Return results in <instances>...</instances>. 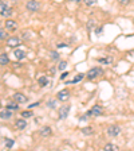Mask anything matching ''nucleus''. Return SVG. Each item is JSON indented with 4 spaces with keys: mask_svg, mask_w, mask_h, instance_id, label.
<instances>
[{
    "mask_svg": "<svg viewBox=\"0 0 134 151\" xmlns=\"http://www.w3.org/2000/svg\"><path fill=\"white\" fill-rule=\"evenodd\" d=\"M0 15L3 18H11L12 16V8L6 1H0Z\"/></svg>",
    "mask_w": 134,
    "mask_h": 151,
    "instance_id": "1",
    "label": "nucleus"
},
{
    "mask_svg": "<svg viewBox=\"0 0 134 151\" xmlns=\"http://www.w3.org/2000/svg\"><path fill=\"white\" fill-rule=\"evenodd\" d=\"M102 74H103V70L101 69V68H97V66H95V68H91V69L86 73V77H87L89 80H94Z\"/></svg>",
    "mask_w": 134,
    "mask_h": 151,
    "instance_id": "2",
    "label": "nucleus"
},
{
    "mask_svg": "<svg viewBox=\"0 0 134 151\" xmlns=\"http://www.w3.org/2000/svg\"><path fill=\"white\" fill-rule=\"evenodd\" d=\"M26 8H27L30 12H36V11H39V8H40V3L36 1V0H28L27 3H26Z\"/></svg>",
    "mask_w": 134,
    "mask_h": 151,
    "instance_id": "3",
    "label": "nucleus"
},
{
    "mask_svg": "<svg viewBox=\"0 0 134 151\" xmlns=\"http://www.w3.org/2000/svg\"><path fill=\"white\" fill-rule=\"evenodd\" d=\"M107 134L111 138H116V136H118L121 134V127L117 126V124H111V126L107 127Z\"/></svg>",
    "mask_w": 134,
    "mask_h": 151,
    "instance_id": "4",
    "label": "nucleus"
},
{
    "mask_svg": "<svg viewBox=\"0 0 134 151\" xmlns=\"http://www.w3.org/2000/svg\"><path fill=\"white\" fill-rule=\"evenodd\" d=\"M56 99L59 101H67L70 99V92L67 89H63V91H60L59 93L56 94Z\"/></svg>",
    "mask_w": 134,
    "mask_h": 151,
    "instance_id": "5",
    "label": "nucleus"
},
{
    "mask_svg": "<svg viewBox=\"0 0 134 151\" xmlns=\"http://www.w3.org/2000/svg\"><path fill=\"white\" fill-rule=\"evenodd\" d=\"M58 113H59L60 119H66L70 113V105H63V107H60L59 111H58Z\"/></svg>",
    "mask_w": 134,
    "mask_h": 151,
    "instance_id": "6",
    "label": "nucleus"
},
{
    "mask_svg": "<svg viewBox=\"0 0 134 151\" xmlns=\"http://www.w3.org/2000/svg\"><path fill=\"white\" fill-rule=\"evenodd\" d=\"M12 112L13 111L8 109V108H6V109H1L0 111V119L1 120H8L12 117Z\"/></svg>",
    "mask_w": 134,
    "mask_h": 151,
    "instance_id": "7",
    "label": "nucleus"
},
{
    "mask_svg": "<svg viewBox=\"0 0 134 151\" xmlns=\"http://www.w3.org/2000/svg\"><path fill=\"white\" fill-rule=\"evenodd\" d=\"M13 100H15L16 103H19V104H24V103H27L28 101V97L26 96V94H23V93H15L13 94Z\"/></svg>",
    "mask_w": 134,
    "mask_h": 151,
    "instance_id": "8",
    "label": "nucleus"
},
{
    "mask_svg": "<svg viewBox=\"0 0 134 151\" xmlns=\"http://www.w3.org/2000/svg\"><path fill=\"white\" fill-rule=\"evenodd\" d=\"M90 113H91V116L97 117V116H101V115H102L103 109H102V107H101V105H94V107L90 109Z\"/></svg>",
    "mask_w": 134,
    "mask_h": 151,
    "instance_id": "9",
    "label": "nucleus"
},
{
    "mask_svg": "<svg viewBox=\"0 0 134 151\" xmlns=\"http://www.w3.org/2000/svg\"><path fill=\"white\" fill-rule=\"evenodd\" d=\"M15 127L18 129H20V131H22V129H24L26 127H27V122H26L24 117H20V119L16 120V122H15Z\"/></svg>",
    "mask_w": 134,
    "mask_h": 151,
    "instance_id": "10",
    "label": "nucleus"
},
{
    "mask_svg": "<svg viewBox=\"0 0 134 151\" xmlns=\"http://www.w3.org/2000/svg\"><path fill=\"white\" fill-rule=\"evenodd\" d=\"M7 45H8L9 47H16V46H19V45H20V39H19L18 37H11V38H8Z\"/></svg>",
    "mask_w": 134,
    "mask_h": 151,
    "instance_id": "11",
    "label": "nucleus"
},
{
    "mask_svg": "<svg viewBox=\"0 0 134 151\" xmlns=\"http://www.w3.org/2000/svg\"><path fill=\"white\" fill-rule=\"evenodd\" d=\"M6 28H7V30H9V31H13V30H16V28H18V23H16L15 20H12V19L6 20Z\"/></svg>",
    "mask_w": 134,
    "mask_h": 151,
    "instance_id": "12",
    "label": "nucleus"
},
{
    "mask_svg": "<svg viewBox=\"0 0 134 151\" xmlns=\"http://www.w3.org/2000/svg\"><path fill=\"white\" fill-rule=\"evenodd\" d=\"M39 134H40L42 136H50L51 134H52V129H51V127H48V126L42 127L40 131H39Z\"/></svg>",
    "mask_w": 134,
    "mask_h": 151,
    "instance_id": "13",
    "label": "nucleus"
},
{
    "mask_svg": "<svg viewBox=\"0 0 134 151\" xmlns=\"http://www.w3.org/2000/svg\"><path fill=\"white\" fill-rule=\"evenodd\" d=\"M8 63H9V58H8V55H7L6 53L0 54V65L6 66V65H8Z\"/></svg>",
    "mask_w": 134,
    "mask_h": 151,
    "instance_id": "14",
    "label": "nucleus"
},
{
    "mask_svg": "<svg viewBox=\"0 0 134 151\" xmlns=\"http://www.w3.org/2000/svg\"><path fill=\"white\" fill-rule=\"evenodd\" d=\"M82 134L83 135H86V136H90V135H93L94 134V128L93 127H84V128H82Z\"/></svg>",
    "mask_w": 134,
    "mask_h": 151,
    "instance_id": "15",
    "label": "nucleus"
},
{
    "mask_svg": "<svg viewBox=\"0 0 134 151\" xmlns=\"http://www.w3.org/2000/svg\"><path fill=\"white\" fill-rule=\"evenodd\" d=\"M13 55H15L18 60H23V58L26 57V51H23V50H20V49H18V50L13 51Z\"/></svg>",
    "mask_w": 134,
    "mask_h": 151,
    "instance_id": "16",
    "label": "nucleus"
},
{
    "mask_svg": "<svg viewBox=\"0 0 134 151\" xmlns=\"http://www.w3.org/2000/svg\"><path fill=\"white\" fill-rule=\"evenodd\" d=\"M6 108H8V109H11V111H18L19 109V103H16V101H11V103L7 104Z\"/></svg>",
    "mask_w": 134,
    "mask_h": 151,
    "instance_id": "17",
    "label": "nucleus"
},
{
    "mask_svg": "<svg viewBox=\"0 0 134 151\" xmlns=\"http://www.w3.org/2000/svg\"><path fill=\"white\" fill-rule=\"evenodd\" d=\"M103 150H106V151H118L119 148H118V146H116V145H111V143H107L106 146H105V148Z\"/></svg>",
    "mask_w": 134,
    "mask_h": 151,
    "instance_id": "18",
    "label": "nucleus"
},
{
    "mask_svg": "<svg viewBox=\"0 0 134 151\" xmlns=\"http://www.w3.org/2000/svg\"><path fill=\"white\" fill-rule=\"evenodd\" d=\"M38 82H39V85H40V86H46V85L48 84V78H47L46 76H42V77H39Z\"/></svg>",
    "mask_w": 134,
    "mask_h": 151,
    "instance_id": "19",
    "label": "nucleus"
},
{
    "mask_svg": "<svg viewBox=\"0 0 134 151\" xmlns=\"http://www.w3.org/2000/svg\"><path fill=\"white\" fill-rule=\"evenodd\" d=\"M98 62L103 63V65H110V62H111V58H98Z\"/></svg>",
    "mask_w": 134,
    "mask_h": 151,
    "instance_id": "20",
    "label": "nucleus"
},
{
    "mask_svg": "<svg viewBox=\"0 0 134 151\" xmlns=\"http://www.w3.org/2000/svg\"><path fill=\"white\" fill-rule=\"evenodd\" d=\"M7 37H8V35H7V31L4 30V28L0 27V41H4V39H7Z\"/></svg>",
    "mask_w": 134,
    "mask_h": 151,
    "instance_id": "21",
    "label": "nucleus"
},
{
    "mask_svg": "<svg viewBox=\"0 0 134 151\" xmlns=\"http://www.w3.org/2000/svg\"><path fill=\"white\" fill-rule=\"evenodd\" d=\"M4 145H6L7 148H11L13 145H15V142H13L12 139H6V140H4Z\"/></svg>",
    "mask_w": 134,
    "mask_h": 151,
    "instance_id": "22",
    "label": "nucleus"
},
{
    "mask_svg": "<svg viewBox=\"0 0 134 151\" xmlns=\"http://www.w3.org/2000/svg\"><path fill=\"white\" fill-rule=\"evenodd\" d=\"M50 57H51V60L58 61V60H59V53H58V51H51V53H50Z\"/></svg>",
    "mask_w": 134,
    "mask_h": 151,
    "instance_id": "23",
    "label": "nucleus"
},
{
    "mask_svg": "<svg viewBox=\"0 0 134 151\" xmlns=\"http://www.w3.org/2000/svg\"><path fill=\"white\" fill-rule=\"evenodd\" d=\"M47 107H48V108H55L56 107V100H54V99L48 100V101H47Z\"/></svg>",
    "mask_w": 134,
    "mask_h": 151,
    "instance_id": "24",
    "label": "nucleus"
},
{
    "mask_svg": "<svg viewBox=\"0 0 134 151\" xmlns=\"http://www.w3.org/2000/svg\"><path fill=\"white\" fill-rule=\"evenodd\" d=\"M22 117H24V119H27V117H32V111H23Z\"/></svg>",
    "mask_w": 134,
    "mask_h": 151,
    "instance_id": "25",
    "label": "nucleus"
},
{
    "mask_svg": "<svg viewBox=\"0 0 134 151\" xmlns=\"http://www.w3.org/2000/svg\"><path fill=\"white\" fill-rule=\"evenodd\" d=\"M82 78H83V74H78V76H77V77H75L74 80H72L71 82H72V84H77V82H79Z\"/></svg>",
    "mask_w": 134,
    "mask_h": 151,
    "instance_id": "26",
    "label": "nucleus"
},
{
    "mask_svg": "<svg viewBox=\"0 0 134 151\" xmlns=\"http://www.w3.org/2000/svg\"><path fill=\"white\" fill-rule=\"evenodd\" d=\"M66 68H67V62H66V61H62V62L59 63V70H62V72H63Z\"/></svg>",
    "mask_w": 134,
    "mask_h": 151,
    "instance_id": "27",
    "label": "nucleus"
},
{
    "mask_svg": "<svg viewBox=\"0 0 134 151\" xmlns=\"http://www.w3.org/2000/svg\"><path fill=\"white\" fill-rule=\"evenodd\" d=\"M83 1L87 4V6H94V4H97V0H83Z\"/></svg>",
    "mask_w": 134,
    "mask_h": 151,
    "instance_id": "28",
    "label": "nucleus"
},
{
    "mask_svg": "<svg viewBox=\"0 0 134 151\" xmlns=\"http://www.w3.org/2000/svg\"><path fill=\"white\" fill-rule=\"evenodd\" d=\"M118 3L122 4V6H128V4L130 3V0H118Z\"/></svg>",
    "mask_w": 134,
    "mask_h": 151,
    "instance_id": "29",
    "label": "nucleus"
},
{
    "mask_svg": "<svg viewBox=\"0 0 134 151\" xmlns=\"http://www.w3.org/2000/svg\"><path fill=\"white\" fill-rule=\"evenodd\" d=\"M67 76H69V73H67V72H65L62 76H60V80H65L66 77H67Z\"/></svg>",
    "mask_w": 134,
    "mask_h": 151,
    "instance_id": "30",
    "label": "nucleus"
},
{
    "mask_svg": "<svg viewBox=\"0 0 134 151\" xmlns=\"http://www.w3.org/2000/svg\"><path fill=\"white\" fill-rule=\"evenodd\" d=\"M38 105H39V103H34V104H31V105H30V109H32V108H35V107H38Z\"/></svg>",
    "mask_w": 134,
    "mask_h": 151,
    "instance_id": "31",
    "label": "nucleus"
},
{
    "mask_svg": "<svg viewBox=\"0 0 134 151\" xmlns=\"http://www.w3.org/2000/svg\"><path fill=\"white\" fill-rule=\"evenodd\" d=\"M70 1H74V3H81V1H83V0H70Z\"/></svg>",
    "mask_w": 134,
    "mask_h": 151,
    "instance_id": "32",
    "label": "nucleus"
}]
</instances>
